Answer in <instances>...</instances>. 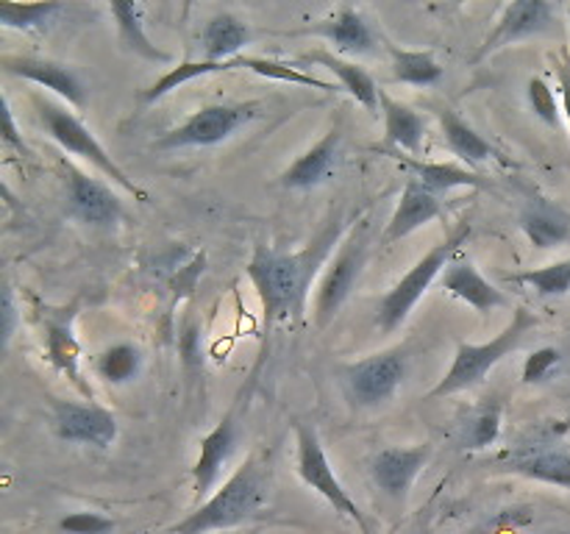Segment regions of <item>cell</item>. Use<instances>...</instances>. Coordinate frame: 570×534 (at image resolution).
I'll return each instance as SVG.
<instances>
[{
  "instance_id": "cell-38",
  "label": "cell",
  "mask_w": 570,
  "mask_h": 534,
  "mask_svg": "<svg viewBox=\"0 0 570 534\" xmlns=\"http://www.w3.org/2000/svg\"><path fill=\"white\" fill-rule=\"evenodd\" d=\"M560 350L557 348H538L523 362V384H540L560 367Z\"/></svg>"
},
{
  "instance_id": "cell-23",
  "label": "cell",
  "mask_w": 570,
  "mask_h": 534,
  "mask_svg": "<svg viewBox=\"0 0 570 534\" xmlns=\"http://www.w3.org/2000/svg\"><path fill=\"white\" fill-rule=\"evenodd\" d=\"M48 328V359L56 370L65 373L78 389H81L87 398H92V389L89 384L81 378V370H78V356H81V348H78V339L72 334V323L70 315H59V317H48L45 323Z\"/></svg>"
},
{
  "instance_id": "cell-11",
  "label": "cell",
  "mask_w": 570,
  "mask_h": 534,
  "mask_svg": "<svg viewBox=\"0 0 570 534\" xmlns=\"http://www.w3.org/2000/svg\"><path fill=\"white\" fill-rule=\"evenodd\" d=\"M501 471L518 473V476L534 478V482L570 487V451L557 445V432L540 437L534 443H523L512 454L501 459Z\"/></svg>"
},
{
  "instance_id": "cell-16",
  "label": "cell",
  "mask_w": 570,
  "mask_h": 534,
  "mask_svg": "<svg viewBox=\"0 0 570 534\" xmlns=\"http://www.w3.org/2000/svg\"><path fill=\"white\" fill-rule=\"evenodd\" d=\"M239 428L237 417L226 415L204 439H200V454L193 467V493L195 501L206 498L215 482L220 478V471L228 465L232 454L237 451Z\"/></svg>"
},
{
  "instance_id": "cell-34",
  "label": "cell",
  "mask_w": 570,
  "mask_h": 534,
  "mask_svg": "<svg viewBox=\"0 0 570 534\" xmlns=\"http://www.w3.org/2000/svg\"><path fill=\"white\" fill-rule=\"evenodd\" d=\"M237 67H248L254 70L256 76H265V78H276V81H287V83H301V87H315L321 92H332V83L321 81V78L309 76V72H301L298 67L293 65H284V61L276 59H262V56H239Z\"/></svg>"
},
{
  "instance_id": "cell-33",
  "label": "cell",
  "mask_w": 570,
  "mask_h": 534,
  "mask_svg": "<svg viewBox=\"0 0 570 534\" xmlns=\"http://www.w3.org/2000/svg\"><path fill=\"white\" fill-rule=\"evenodd\" d=\"M65 11V3H0V22L6 28H17V31H33V28H45L53 22L56 14Z\"/></svg>"
},
{
  "instance_id": "cell-7",
  "label": "cell",
  "mask_w": 570,
  "mask_h": 534,
  "mask_svg": "<svg viewBox=\"0 0 570 534\" xmlns=\"http://www.w3.org/2000/svg\"><path fill=\"white\" fill-rule=\"evenodd\" d=\"M295 434H298V473L301 478H304L306 487H312L317 495H323V498L334 506V512L351 517V521L360 526L362 534H371V526H367L360 504L351 498L348 490H345L343 484H340V478L334 476V467L328 465V456L326 451H323L321 439H317L315 428L298 423Z\"/></svg>"
},
{
  "instance_id": "cell-25",
  "label": "cell",
  "mask_w": 570,
  "mask_h": 534,
  "mask_svg": "<svg viewBox=\"0 0 570 534\" xmlns=\"http://www.w3.org/2000/svg\"><path fill=\"white\" fill-rule=\"evenodd\" d=\"M250 42V31L243 20L234 14H215L204 28V53L206 61H234L239 50Z\"/></svg>"
},
{
  "instance_id": "cell-24",
  "label": "cell",
  "mask_w": 570,
  "mask_h": 534,
  "mask_svg": "<svg viewBox=\"0 0 570 534\" xmlns=\"http://www.w3.org/2000/svg\"><path fill=\"white\" fill-rule=\"evenodd\" d=\"M379 100H382L384 137H387V142L401 150H410V154H417L423 145V137H426V122H423V117L406 103H401V100L390 98L384 89L379 95Z\"/></svg>"
},
{
  "instance_id": "cell-22",
  "label": "cell",
  "mask_w": 570,
  "mask_h": 534,
  "mask_svg": "<svg viewBox=\"0 0 570 534\" xmlns=\"http://www.w3.org/2000/svg\"><path fill=\"white\" fill-rule=\"evenodd\" d=\"M301 61H315V65H323L326 70H332L334 76L340 78L345 92H348L351 98L360 100L367 111L376 115L379 103H382V100H379L382 89L376 87V81H373V76L365 70V67L354 65V61H345L343 56L326 53V50H309V53L301 56Z\"/></svg>"
},
{
  "instance_id": "cell-43",
  "label": "cell",
  "mask_w": 570,
  "mask_h": 534,
  "mask_svg": "<svg viewBox=\"0 0 570 534\" xmlns=\"http://www.w3.org/2000/svg\"><path fill=\"white\" fill-rule=\"evenodd\" d=\"M568 17H570V9H568Z\"/></svg>"
},
{
  "instance_id": "cell-4",
  "label": "cell",
  "mask_w": 570,
  "mask_h": 534,
  "mask_svg": "<svg viewBox=\"0 0 570 534\" xmlns=\"http://www.w3.org/2000/svg\"><path fill=\"white\" fill-rule=\"evenodd\" d=\"M468 237H471V222L462 220L460 226L454 228V234H449L443 243L434 245V248L429 250V254L423 256V259L417 261V265L412 267L387 295H384L382 306H379V326H382V332H395V328L410 317V312L415 309V304L423 298V293L432 287V281L440 273H445V267L451 265V256L460 250V245L465 243Z\"/></svg>"
},
{
  "instance_id": "cell-32",
  "label": "cell",
  "mask_w": 570,
  "mask_h": 534,
  "mask_svg": "<svg viewBox=\"0 0 570 534\" xmlns=\"http://www.w3.org/2000/svg\"><path fill=\"white\" fill-rule=\"evenodd\" d=\"M139 365H142V354L134 345L122 343L111 345L95 359V373L109 384H126L137 376Z\"/></svg>"
},
{
  "instance_id": "cell-35",
  "label": "cell",
  "mask_w": 570,
  "mask_h": 534,
  "mask_svg": "<svg viewBox=\"0 0 570 534\" xmlns=\"http://www.w3.org/2000/svg\"><path fill=\"white\" fill-rule=\"evenodd\" d=\"M512 281L527 284L534 293L551 298V295H568L570 293V259L554 261V265L534 267V270H523L510 276Z\"/></svg>"
},
{
  "instance_id": "cell-6",
  "label": "cell",
  "mask_w": 570,
  "mask_h": 534,
  "mask_svg": "<svg viewBox=\"0 0 570 534\" xmlns=\"http://www.w3.org/2000/svg\"><path fill=\"white\" fill-rule=\"evenodd\" d=\"M256 103H215L204 106L195 111L193 117L181 122V126L170 128L156 139L154 148L159 150H178V148H206V145H217L223 139L232 137L239 126L254 120Z\"/></svg>"
},
{
  "instance_id": "cell-36",
  "label": "cell",
  "mask_w": 570,
  "mask_h": 534,
  "mask_svg": "<svg viewBox=\"0 0 570 534\" xmlns=\"http://www.w3.org/2000/svg\"><path fill=\"white\" fill-rule=\"evenodd\" d=\"M527 98L529 106H532L534 115L551 128H560V109H557V95L549 83L543 81L540 76L529 78V87H527Z\"/></svg>"
},
{
  "instance_id": "cell-1",
  "label": "cell",
  "mask_w": 570,
  "mask_h": 534,
  "mask_svg": "<svg viewBox=\"0 0 570 534\" xmlns=\"http://www.w3.org/2000/svg\"><path fill=\"white\" fill-rule=\"evenodd\" d=\"M332 243L334 234L328 231L312 248L301 250V254H278V250L265 248V245L254 250L248 261V278L254 281L256 293H259L267 323L304 315L309 278Z\"/></svg>"
},
{
  "instance_id": "cell-9",
  "label": "cell",
  "mask_w": 570,
  "mask_h": 534,
  "mask_svg": "<svg viewBox=\"0 0 570 534\" xmlns=\"http://www.w3.org/2000/svg\"><path fill=\"white\" fill-rule=\"evenodd\" d=\"M404 354L401 350H384V354H373L367 359L354 362L345 370V384H348V393L354 395L356 404L376 406L393 398L395 389L404 382Z\"/></svg>"
},
{
  "instance_id": "cell-13",
  "label": "cell",
  "mask_w": 570,
  "mask_h": 534,
  "mask_svg": "<svg viewBox=\"0 0 570 534\" xmlns=\"http://www.w3.org/2000/svg\"><path fill=\"white\" fill-rule=\"evenodd\" d=\"M3 70L9 76L26 78V81L50 89V92H56L61 100L76 106V109L87 103V89H83L81 78L76 76V70L61 65V61L33 59V56H3Z\"/></svg>"
},
{
  "instance_id": "cell-15",
  "label": "cell",
  "mask_w": 570,
  "mask_h": 534,
  "mask_svg": "<svg viewBox=\"0 0 570 534\" xmlns=\"http://www.w3.org/2000/svg\"><path fill=\"white\" fill-rule=\"evenodd\" d=\"M67 198H70L72 215L92 226H111L122 215L120 198L98 178L76 170L72 165L67 167Z\"/></svg>"
},
{
  "instance_id": "cell-19",
  "label": "cell",
  "mask_w": 570,
  "mask_h": 534,
  "mask_svg": "<svg viewBox=\"0 0 570 534\" xmlns=\"http://www.w3.org/2000/svg\"><path fill=\"white\" fill-rule=\"evenodd\" d=\"M309 33H317V37H323L326 42H332L340 53L367 56V53H376L379 48L376 37H373L365 17H362L356 9H351V6H343L337 14H332L328 20L312 26Z\"/></svg>"
},
{
  "instance_id": "cell-37",
  "label": "cell",
  "mask_w": 570,
  "mask_h": 534,
  "mask_svg": "<svg viewBox=\"0 0 570 534\" xmlns=\"http://www.w3.org/2000/svg\"><path fill=\"white\" fill-rule=\"evenodd\" d=\"M59 532L61 534H111L115 532V521L100 512H70L59 521Z\"/></svg>"
},
{
  "instance_id": "cell-39",
  "label": "cell",
  "mask_w": 570,
  "mask_h": 534,
  "mask_svg": "<svg viewBox=\"0 0 570 534\" xmlns=\"http://www.w3.org/2000/svg\"><path fill=\"white\" fill-rule=\"evenodd\" d=\"M0 120H3V145H6V148H14V150H20L22 156H26L28 145L22 142V137L17 134L14 117H11V106H9V98H6V95H3V100H0Z\"/></svg>"
},
{
  "instance_id": "cell-40",
  "label": "cell",
  "mask_w": 570,
  "mask_h": 534,
  "mask_svg": "<svg viewBox=\"0 0 570 534\" xmlns=\"http://www.w3.org/2000/svg\"><path fill=\"white\" fill-rule=\"evenodd\" d=\"M0 317H3V348H9L11 334H14L17 328V304L11 287L3 289V312H0Z\"/></svg>"
},
{
  "instance_id": "cell-5",
  "label": "cell",
  "mask_w": 570,
  "mask_h": 534,
  "mask_svg": "<svg viewBox=\"0 0 570 534\" xmlns=\"http://www.w3.org/2000/svg\"><path fill=\"white\" fill-rule=\"evenodd\" d=\"M37 111H39V120H42L45 131L50 134V139H53V142L59 145L65 154H72V156H78V159L89 161V165L98 167L106 178H111L115 184H120L126 192L148 200V192H142V189H139L137 184L126 176V170H122V167L109 156V150H106L104 145L95 139V134L89 131V128L83 126V122L78 120L70 109H67V106L56 103V100H50V98H37Z\"/></svg>"
},
{
  "instance_id": "cell-8",
  "label": "cell",
  "mask_w": 570,
  "mask_h": 534,
  "mask_svg": "<svg viewBox=\"0 0 570 534\" xmlns=\"http://www.w3.org/2000/svg\"><path fill=\"white\" fill-rule=\"evenodd\" d=\"M365 261H367V226H362L360 231L343 245V250H340L337 259L332 261V267H328L326 276H323L321 287H317V298H315L317 326L326 328L328 323L334 320L340 306H343L345 300H348V295L354 293Z\"/></svg>"
},
{
  "instance_id": "cell-18",
  "label": "cell",
  "mask_w": 570,
  "mask_h": 534,
  "mask_svg": "<svg viewBox=\"0 0 570 534\" xmlns=\"http://www.w3.org/2000/svg\"><path fill=\"white\" fill-rule=\"evenodd\" d=\"M440 284H443L445 293L465 300V304L473 306L476 312H493L499 309V306L510 304L507 295L501 293L499 287H493V284L473 267V261H451V265L445 267L443 276H440Z\"/></svg>"
},
{
  "instance_id": "cell-41",
  "label": "cell",
  "mask_w": 570,
  "mask_h": 534,
  "mask_svg": "<svg viewBox=\"0 0 570 534\" xmlns=\"http://www.w3.org/2000/svg\"><path fill=\"white\" fill-rule=\"evenodd\" d=\"M557 78H560V92H562V111L568 117L570 126V53L562 50L560 61H557Z\"/></svg>"
},
{
  "instance_id": "cell-28",
  "label": "cell",
  "mask_w": 570,
  "mask_h": 534,
  "mask_svg": "<svg viewBox=\"0 0 570 534\" xmlns=\"http://www.w3.org/2000/svg\"><path fill=\"white\" fill-rule=\"evenodd\" d=\"M404 167L412 172V178H417L421 184H426L432 192H449V189H454V187L479 189L488 184L482 176H479V172L465 170V167H456V165H432V161L406 159Z\"/></svg>"
},
{
  "instance_id": "cell-42",
  "label": "cell",
  "mask_w": 570,
  "mask_h": 534,
  "mask_svg": "<svg viewBox=\"0 0 570 534\" xmlns=\"http://www.w3.org/2000/svg\"><path fill=\"white\" fill-rule=\"evenodd\" d=\"M404 534H429V521L426 517H417V521L412 523Z\"/></svg>"
},
{
  "instance_id": "cell-31",
  "label": "cell",
  "mask_w": 570,
  "mask_h": 534,
  "mask_svg": "<svg viewBox=\"0 0 570 534\" xmlns=\"http://www.w3.org/2000/svg\"><path fill=\"white\" fill-rule=\"evenodd\" d=\"M501 434V404L499 400H488L479 409L468 415L465 426H462V445L471 451L490 448Z\"/></svg>"
},
{
  "instance_id": "cell-10",
  "label": "cell",
  "mask_w": 570,
  "mask_h": 534,
  "mask_svg": "<svg viewBox=\"0 0 570 534\" xmlns=\"http://www.w3.org/2000/svg\"><path fill=\"white\" fill-rule=\"evenodd\" d=\"M551 26H554V6L546 3V0H518V3H510L504 14L499 17L493 31L488 33V39L482 42L473 61L484 59V56L507 48V44H515L521 39L551 31Z\"/></svg>"
},
{
  "instance_id": "cell-26",
  "label": "cell",
  "mask_w": 570,
  "mask_h": 534,
  "mask_svg": "<svg viewBox=\"0 0 570 534\" xmlns=\"http://www.w3.org/2000/svg\"><path fill=\"white\" fill-rule=\"evenodd\" d=\"M111 14H115L117 33H120V42L126 44V50H131V53L139 56V59L156 61V65H167V61H170V56H167L165 50L156 48V44L148 39V33H145L142 6L117 0V3H111Z\"/></svg>"
},
{
  "instance_id": "cell-17",
  "label": "cell",
  "mask_w": 570,
  "mask_h": 534,
  "mask_svg": "<svg viewBox=\"0 0 570 534\" xmlns=\"http://www.w3.org/2000/svg\"><path fill=\"white\" fill-rule=\"evenodd\" d=\"M443 217V206H440L438 192L421 184L417 178H410L401 192L399 209H395L393 220H390L387 234H384V243H395L401 237H410L412 231H417L426 222Z\"/></svg>"
},
{
  "instance_id": "cell-12",
  "label": "cell",
  "mask_w": 570,
  "mask_h": 534,
  "mask_svg": "<svg viewBox=\"0 0 570 534\" xmlns=\"http://www.w3.org/2000/svg\"><path fill=\"white\" fill-rule=\"evenodd\" d=\"M56 434L67 443L95 445L109 448L117 439V421L109 409L95 404H72V400H53Z\"/></svg>"
},
{
  "instance_id": "cell-14",
  "label": "cell",
  "mask_w": 570,
  "mask_h": 534,
  "mask_svg": "<svg viewBox=\"0 0 570 534\" xmlns=\"http://www.w3.org/2000/svg\"><path fill=\"white\" fill-rule=\"evenodd\" d=\"M429 456H432L429 445H415V448H401V445H395V448L379 451L371 462L373 482H376V487L387 498L404 501L412 482L417 478V473L429 462Z\"/></svg>"
},
{
  "instance_id": "cell-2",
  "label": "cell",
  "mask_w": 570,
  "mask_h": 534,
  "mask_svg": "<svg viewBox=\"0 0 570 534\" xmlns=\"http://www.w3.org/2000/svg\"><path fill=\"white\" fill-rule=\"evenodd\" d=\"M271 495V471L259 456L245 459L226 484L195 512H189L170 534H209L243 526L265 512Z\"/></svg>"
},
{
  "instance_id": "cell-3",
  "label": "cell",
  "mask_w": 570,
  "mask_h": 534,
  "mask_svg": "<svg viewBox=\"0 0 570 534\" xmlns=\"http://www.w3.org/2000/svg\"><path fill=\"white\" fill-rule=\"evenodd\" d=\"M538 328V317L527 309V306H518L512 312V320L499 337H493L490 343L473 345V343H460L456 345V356L451 370L445 373L443 382L429 393V398H443V395H454L460 389L473 387V384L482 382L490 373V367L499 365L504 356H510L512 350L521 345V339L527 337V332Z\"/></svg>"
},
{
  "instance_id": "cell-27",
  "label": "cell",
  "mask_w": 570,
  "mask_h": 534,
  "mask_svg": "<svg viewBox=\"0 0 570 534\" xmlns=\"http://www.w3.org/2000/svg\"><path fill=\"white\" fill-rule=\"evenodd\" d=\"M521 228L529 237V243L540 250L560 248L562 243L570 239V220L562 211L551 209V206H529L521 215Z\"/></svg>"
},
{
  "instance_id": "cell-30",
  "label": "cell",
  "mask_w": 570,
  "mask_h": 534,
  "mask_svg": "<svg viewBox=\"0 0 570 534\" xmlns=\"http://www.w3.org/2000/svg\"><path fill=\"white\" fill-rule=\"evenodd\" d=\"M393 56V78L395 81L412 83V87H432L443 78V67L426 50H401L390 48Z\"/></svg>"
},
{
  "instance_id": "cell-20",
  "label": "cell",
  "mask_w": 570,
  "mask_h": 534,
  "mask_svg": "<svg viewBox=\"0 0 570 534\" xmlns=\"http://www.w3.org/2000/svg\"><path fill=\"white\" fill-rule=\"evenodd\" d=\"M337 150L340 128H332L315 148H309L304 156H298V159L282 172V184L289 189H309L315 187V184L326 181V178L332 176L334 165H337Z\"/></svg>"
},
{
  "instance_id": "cell-29",
  "label": "cell",
  "mask_w": 570,
  "mask_h": 534,
  "mask_svg": "<svg viewBox=\"0 0 570 534\" xmlns=\"http://www.w3.org/2000/svg\"><path fill=\"white\" fill-rule=\"evenodd\" d=\"M226 70H237V59L234 61H223V65H217V61H184V65L173 67L170 72H165V76L159 78L156 83H150L148 89H142L139 92V106H150L156 103V100H161L165 95H170L173 89H178L181 83L193 81V78H200V76H212V72H226Z\"/></svg>"
},
{
  "instance_id": "cell-21",
  "label": "cell",
  "mask_w": 570,
  "mask_h": 534,
  "mask_svg": "<svg viewBox=\"0 0 570 534\" xmlns=\"http://www.w3.org/2000/svg\"><path fill=\"white\" fill-rule=\"evenodd\" d=\"M438 120H440V128H443L445 145H449L451 154L460 156L465 165L479 167L490 159H501L499 150H495L493 145H490L488 139L476 131V128L468 126V122L462 120L454 109H449V106L438 109Z\"/></svg>"
}]
</instances>
